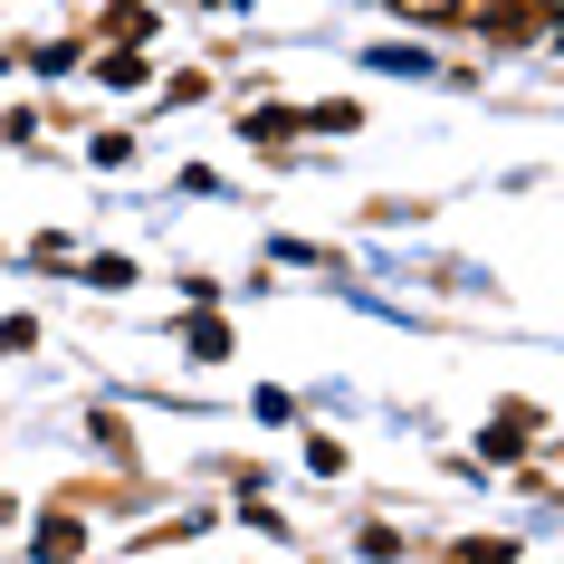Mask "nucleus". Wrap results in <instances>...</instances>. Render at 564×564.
<instances>
[{
  "label": "nucleus",
  "instance_id": "obj_2",
  "mask_svg": "<svg viewBox=\"0 0 564 564\" xmlns=\"http://www.w3.org/2000/svg\"><path fill=\"white\" fill-rule=\"evenodd\" d=\"M392 10H412V20H459L469 0H392Z\"/></svg>",
  "mask_w": 564,
  "mask_h": 564
},
{
  "label": "nucleus",
  "instance_id": "obj_3",
  "mask_svg": "<svg viewBox=\"0 0 564 564\" xmlns=\"http://www.w3.org/2000/svg\"><path fill=\"white\" fill-rule=\"evenodd\" d=\"M555 20H564V0H555Z\"/></svg>",
  "mask_w": 564,
  "mask_h": 564
},
{
  "label": "nucleus",
  "instance_id": "obj_1",
  "mask_svg": "<svg viewBox=\"0 0 564 564\" xmlns=\"http://www.w3.org/2000/svg\"><path fill=\"white\" fill-rule=\"evenodd\" d=\"M545 10H555V0H488L478 30H488V39H535V30H545Z\"/></svg>",
  "mask_w": 564,
  "mask_h": 564
}]
</instances>
